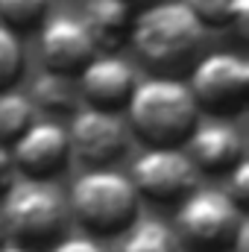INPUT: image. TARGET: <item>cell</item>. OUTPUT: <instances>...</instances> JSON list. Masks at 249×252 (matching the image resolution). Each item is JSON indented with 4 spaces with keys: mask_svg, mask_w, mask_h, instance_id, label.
<instances>
[{
    "mask_svg": "<svg viewBox=\"0 0 249 252\" xmlns=\"http://www.w3.org/2000/svg\"><path fill=\"white\" fill-rule=\"evenodd\" d=\"M205 24L190 12L185 0H161L147 3L144 12L132 18L129 35L138 56L153 67L173 70L190 62V56L202 44Z\"/></svg>",
    "mask_w": 249,
    "mask_h": 252,
    "instance_id": "obj_1",
    "label": "cell"
},
{
    "mask_svg": "<svg viewBox=\"0 0 249 252\" xmlns=\"http://www.w3.org/2000/svg\"><path fill=\"white\" fill-rule=\"evenodd\" d=\"M126 103L132 129L153 147H167L187 138L199 118V103L190 94V88L167 76L135 82Z\"/></svg>",
    "mask_w": 249,
    "mask_h": 252,
    "instance_id": "obj_2",
    "label": "cell"
},
{
    "mask_svg": "<svg viewBox=\"0 0 249 252\" xmlns=\"http://www.w3.org/2000/svg\"><path fill=\"white\" fill-rule=\"evenodd\" d=\"M6 235H12L21 244H50L59 238L67 220V205L62 193L53 188L50 182L24 179L12 185L6 193V202L0 208Z\"/></svg>",
    "mask_w": 249,
    "mask_h": 252,
    "instance_id": "obj_3",
    "label": "cell"
},
{
    "mask_svg": "<svg viewBox=\"0 0 249 252\" xmlns=\"http://www.w3.org/2000/svg\"><path fill=\"white\" fill-rule=\"evenodd\" d=\"M70 208L82 226L94 232H118L138 211V190L124 173L91 170L73 182Z\"/></svg>",
    "mask_w": 249,
    "mask_h": 252,
    "instance_id": "obj_4",
    "label": "cell"
},
{
    "mask_svg": "<svg viewBox=\"0 0 249 252\" xmlns=\"http://www.w3.org/2000/svg\"><path fill=\"white\" fill-rule=\"evenodd\" d=\"M241 220V205L226 190L193 188L185 193V202L176 214V229L190 250L214 252L232 244Z\"/></svg>",
    "mask_w": 249,
    "mask_h": 252,
    "instance_id": "obj_5",
    "label": "cell"
},
{
    "mask_svg": "<svg viewBox=\"0 0 249 252\" xmlns=\"http://www.w3.org/2000/svg\"><path fill=\"white\" fill-rule=\"evenodd\" d=\"M190 94L211 112H235L249 97V64L238 53H208L193 64Z\"/></svg>",
    "mask_w": 249,
    "mask_h": 252,
    "instance_id": "obj_6",
    "label": "cell"
},
{
    "mask_svg": "<svg viewBox=\"0 0 249 252\" xmlns=\"http://www.w3.org/2000/svg\"><path fill=\"white\" fill-rule=\"evenodd\" d=\"M196 173L199 167L193 164V158L176 150L173 144H167V147H153L132 164V185L138 193L167 202L196 188Z\"/></svg>",
    "mask_w": 249,
    "mask_h": 252,
    "instance_id": "obj_7",
    "label": "cell"
},
{
    "mask_svg": "<svg viewBox=\"0 0 249 252\" xmlns=\"http://www.w3.org/2000/svg\"><path fill=\"white\" fill-rule=\"evenodd\" d=\"M126 141H129L126 121L115 109H103V106H88L76 112L67 129L70 150H76V156L91 164H103L121 156Z\"/></svg>",
    "mask_w": 249,
    "mask_h": 252,
    "instance_id": "obj_8",
    "label": "cell"
},
{
    "mask_svg": "<svg viewBox=\"0 0 249 252\" xmlns=\"http://www.w3.org/2000/svg\"><path fill=\"white\" fill-rule=\"evenodd\" d=\"M67 153H70L67 129H62L53 121H38V124L30 121L15 138L12 161L30 176H47L62 167Z\"/></svg>",
    "mask_w": 249,
    "mask_h": 252,
    "instance_id": "obj_9",
    "label": "cell"
},
{
    "mask_svg": "<svg viewBox=\"0 0 249 252\" xmlns=\"http://www.w3.org/2000/svg\"><path fill=\"white\" fill-rule=\"evenodd\" d=\"M94 50L97 44L88 27L82 24V18L59 15V18H50L41 30V56L50 70L73 73L94 56Z\"/></svg>",
    "mask_w": 249,
    "mask_h": 252,
    "instance_id": "obj_10",
    "label": "cell"
},
{
    "mask_svg": "<svg viewBox=\"0 0 249 252\" xmlns=\"http://www.w3.org/2000/svg\"><path fill=\"white\" fill-rule=\"evenodd\" d=\"M82 70V94L91 106H103V109H115L129 100L132 88H135V73L132 67L118 59V56H91L88 62L79 67Z\"/></svg>",
    "mask_w": 249,
    "mask_h": 252,
    "instance_id": "obj_11",
    "label": "cell"
},
{
    "mask_svg": "<svg viewBox=\"0 0 249 252\" xmlns=\"http://www.w3.org/2000/svg\"><path fill=\"white\" fill-rule=\"evenodd\" d=\"M187 156L202 170H229L244 156V141L229 124H193L187 132Z\"/></svg>",
    "mask_w": 249,
    "mask_h": 252,
    "instance_id": "obj_12",
    "label": "cell"
},
{
    "mask_svg": "<svg viewBox=\"0 0 249 252\" xmlns=\"http://www.w3.org/2000/svg\"><path fill=\"white\" fill-rule=\"evenodd\" d=\"M82 24L88 27L97 47H115L129 35L132 6L126 0H88Z\"/></svg>",
    "mask_w": 249,
    "mask_h": 252,
    "instance_id": "obj_13",
    "label": "cell"
},
{
    "mask_svg": "<svg viewBox=\"0 0 249 252\" xmlns=\"http://www.w3.org/2000/svg\"><path fill=\"white\" fill-rule=\"evenodd\" d=\"M121 252H179L176 232L161 220H144L132 226Z\"/></svg>",
    "mask_w": 249,
    "mask_h": 252,
    "instance_id": "obj_14",
    "label": "cell"
},
{
    "mask_svg": "<svg viewBox=\"0 0 249 252\" xmlns=\"http://www.w3.org/2000/svg\"><path fill=\"white\" fill-rule=\"evenodd\" d=\"M35 103L12 88H0V144L15 141L21 135V129L32 121Z\"/></svg>",
    "mask_w": 249,
    "mask_h": 252,
    "instance_id": "obj_15",
    "label": "cell"
},
{
    "mask_svg": "<svg viewBox=\"0 0 249 252\" xmlns=\"http://www.w3.org/2000/svg\"><path fill=\"white\" fill-rule=\"evenodd\" d=\"M32 103L44 106V109H70L73 106V85L62 70H44L35 76L32 82Z\"/></svg>",
    "mask_w": 249,
    "mask_h": 252,
    "instance_id": "obj_16",
    "label": "cell"
},
{
    "mask_svg": "<svg viewBox=\"0 0 249 252\" xmlns=\"http://www.w3.org/2000/svg\"><path fill=\"white\" fill-rule=\"evenodd\" d=\"M24 67V47L12 27L0 24V88H9Z\"/></svg>",
    "mask_w": 249,
    "mask_h": 252,
    "instance_id": "obj_17",
    "label": "cell"
},
{
    "mask_svg": "<svg viewBox=\"0 0 249 252\" xmlns=\"http://www.w3.org/2000/svg\"><path fill=\"white\" fill-rule=\"evenodd\" d=\"M44 12H47V0H0V18L12 30L38 24Z\"/></svg>",
    "mask_w": 249,
    "mask_h": 252,
    "instance_id": "obj_18",
    "label": "cell"
},
{
    "mask_svg": "<svg viewBox=\"0 0 249 252\" xmlns=\"http://www.w3.org/2000/svg\"><path fill=\"white\" fill-rule=\"evenodd\" d=\"M185 3L202 24H226L229 21L232 0H185Z\"/></svg>",
    "mask_w": 249,
    "mask_h": 252,
    "instance_id": "obj_19",
    "label": "cell"
},
{
    "mask_svg": "<svg viewBox=\"0 0 249 252\" xmlns=\"http://www.w3.org/2000/svg\"><path fill=\"white\" fill-rule=\"evenodd\" d=\"M226 193H229L241 208L249 202V164H247L244 156L229 167V185H226Z\"/></svg>",
    "mask_w": 249,
    "mask_h": 252,
    "instance_id": "obj_20",
    "label": "cell"
},
{
    "mask_svg": "<svg viewBox=\"0 0 249 252\" xmlns=\"http://www.w3.org/2000/svg\"><path fill=\"white\" fill-rule=\"evenodd\" d=\"M226 24H232L235 30H238V35H249V0H232V9H229V21Z\"/></svg>",
    "mask_w": 249,
    "mask_h": 252,
    "instance_id": "obj_21",
    "label": "cell"
},
{
    "mask_svg": "<svg viewBox=\"0 0 249 252\" xmlns=\"http://www.w3.org/2000/svg\"><path fill=\"white\" fill-rule=\"evenodd\" d=\"M53 252H103L91 238H67L62 244H56Z\"/></svg>",
    "mask_w": 249,
    "mask_h": 252,
    "instance_id": "obj_22",
    "label": "cell"
},
{
    "mask_svg": "<svg viewBox=\"0 0 249 252\" xmlns=\"http://www.w3.org/2000/svg\"><path fill=\"white\" fill-rule=\"evenodd\" d=\"M12 167H15L12 153L0 144V188H6V185H9V179H12Z\"/></svg>",
    "mask_w": 249,
    "mask_h": 252,
    "instance_id": "obj_23",
    "label": "cell"
},
{
    "mask_svg": "<svg viewBox=\"0 0 249 252\" xmlns=\"http://www.w3.org/2000/svg\"><path fill=\"white\" fill-rule=\"evenodd\" d=\"M0 252H27L24 247H0Z\"/></svg>",
    "mask_w": 249,
    "mask_h": 252,
    "instance_id": "obj_24",
    "label": "cell"
},
{
    "mask_svg": "<svg viewBox=\"0 0 249 252\" xmlns=\"http://www.w3.org/2000/svg\"><path fill=\"white\" fill-rule=\"evenodd\" d=\"M3 235H6V226H3V214H0V241H3Z\"/></svg>",
    "mask_w": 249,
    "mask_h": 252,
    "instance_id": "obj_25",
    "label": "cell"
},
{
    "mask_svg": "<svg viewBox=\"0 0 249 252\" xmlns=\"http://www.w3.org/2000/svg\"><path fill=\"white\" fill-rule=\"evenodd\" d=\"M126 3H129V6H132V3H144V6H147V3H153V0H126Z\"/></svg>",
    "mask_w": 249,
    "mask_h": 252,
    "instance_id": "obj_26",
    "label": "cell"
}]
</instances>
